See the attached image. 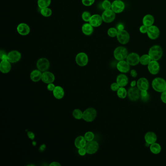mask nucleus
I'll return each instance as SVG.
<instances>
[{
    "mask_svg": "<svg viewBox=\"0 0 166 166\" xmlns=\"http://www.w3.org/2000/svg\"><path fill=\"white\" fill-rule=\"evenodd\" d=\"M148 55L152 61H158L162 57V49L158 45L152 46L149 50Z\"/></svg>",
    "mask_w": 166,
    "mask_h": 166,
    "instance_id": "1",
    "label": "nucleus"
},
{
    "mask_svg": "<svg viewBox=\"0 0 166 166\" xmlns=\"http://www.w3.org/2000/svg\"><path fill=\"white\" fill-rule=\"evenodd\" d=\"M152 88L157 92L162 93L165 91L166 88V81L161 77H156L152 81Z\"/></svg>",
    "mask_w": 166,
    "mask_h": 166,
    "instance_id": "2",
    "label": "nucleus"
},
{
    "mask_svg": "<svg viewBox=\"0 0 166 166\" xmlns=\"http://www.w3.org/2000/svg\"><path fill=\"white\" fill-rule=\"evenodd\" d=\"M97 112L94 108H88L83 112L82 119L85 121L91 122L93 121L96 118Z\"/></svg>",
    "mask_w": 166,
    "mask_h": 166,
    "instance_id": "3",
    "label": "nucleus"
},
{
    "mask_svg": "<svg viewBox=\"0 0 166 166\" xmlns=\"http://www.w3.org/2000/svg\"><path fill=\"white\" fill-rule=\"evenodd\" d=\"M128 55L127 49L123 46L117 47L113 52V56L116 60L123 61L126 59Z\"/></svg>",
    "mask_w": 166,
    "mask_h": 166,
    "instance_id": "4",
    "label": "nucleus"
},
{
    "mask_svg": "<svg viewBox=\"0 0 166 166\" xmlns=\"http://www.w3.org/2000/svg\"><path fill=\"white\" fill-rule=\"evenodd\" d=\"M127 96L130 101H136L140 97V91L137 87H131L128 90Z\"/></svg>",
    "mask_w": 166,
    "mask_h": 166,
    "instance_id": "5",
    "label": "nucleus"
},
{
    "mask_svg": "<svg viewBox=\"0 0 166 166\" xmlns=\"http://www.w3.org/2000/svg\"><path fill=\"white\" fill-rule=\"evenodd\" d=\"M84 148H85L87 153L89 154H94L98 151L99 144L96 141L93 140L87 142Z\"/></svg>",
    "mask_w": 166,
    "mask_h": 166,
    "instance_id": "6",
    "label": "nucleus"
},
{
    "mask_svg": "<svg viewBox=\"0 0 166 166\" xmlns=\"http://www.w3.org/2000/svg\"><path fill=\"white\" fill-rule=\"evenodd\" d=\"M117 37L119 43H121L122 45H126L130 41L129 33L124 30H118Z\"/></svg>",
    "mask_w": 166,
    "mask_h": 166,
    "instance_id": "7",
    "label": "nucleus"
},
{
    "mask_svg": "<svg viewBox=\"0 0 166 166\" xmlns=\"http://www.w3.org/2000/svg\"><path fill=\"white\" fill-rule=\"evenodd\" d=\"M101 17L103 22L106 23H110L115 20L116 13L111 9L106 10L102 14Z\"/></svg>",
    "mask_w": 166,
    "mask_h": 166,
    "instance_id": "8",
    "label": "nucleus"
},
{
    "mask_svg": "<svg viewBox=\"0 0 166 166\" xmlns=\"http://www.w3.org/2000/svg\"><path fill=\"white\" fill-rule=\"evenodd\" d=\"M76 62L80 66H85L88 62V56L84 52L78 53L76 57Z\"/></svg>",
    "mask_w": 166,
    "mask_h": 166,
    "instance_id": "9",
    "label": "nucleus"
},
{
    "mask_svg": "<svg viewBox=\"0 0 166 166\" xmlns=\"http://www.w3.org/2000/svg\"><path fill=\"white\" fill-rule=\"evenodd\" d=\"M37 67L38 69L41 72L46 71L50 67V62L48 59L42 57L37 61Z\"/></svg>",
    "mask_w": 166,
    "mask_h": 166,
    "instance_id": "10",
    "label": "nucleus"
},
{
    "mask_svg": "<svg viewBox=\"0 0 166 166\" xmlns=\"http://www.w3.org/2000/svg\"><path fill=\"white\" fill-rule=\"evenodd\" d=\"M125 9V4L121 0H115L112 3L111 10L115 13L123 12Z\"/></svg>",
    "mask_w": 166,
    "mask_h": 166,
    "instance_id": "11",
    "label": "nucleus"
},
{
    "mask_svg": "<svg viewBox=\"0 0 166 166\" xmlns=\"http://www.w3.org/2000/svg\"><path fill=\"white\" fill-rule=\"evenodd\" d=\"M148 36L151 40H154L157 39L160 35V31L159 28L156 26H151L148 28Z\"/></svg>",
    "mask_w": 166,
    "mask_h": 166,
    "instance_id": "12",
    "label": "nucleus"
},
{
    "mask_svg": "<svg viewBox=\"0 0 166 166\" xmlns=\"http://www.w3.org/2000/svg\"><path fill=\"white\" fill-rule=\"evenodd\" d=\"M140 57L137 53H131L128 55L126 61L130 65L136 66L140 62Z\"/></svg>",
    "mask_w": 166,
    "mask_h": 166,
    "instance_id": "13",
    "label": "nucleus"
},
{
    "mask_svg": "<svg viewBox=\"0 0 166 166\" xmlns=\"http://www.w3.org/2000/svg\"><path fill=\"white\" fill-rule=\"evenodd\" d=\"M21 54L17 50L11 51L8 53V61L11 63L18 62L21 59Z\"/></svg>",
    "mask_w": 166,
    "mask_h": 166,
    "instance_id": "14",
    "label": "nucleus"
},
{
    "mask_svg": "<svg viewBox=\"0 0 166 166\" xmlns=\"http://www.w3.org/2000/svg\"><path fill=\"white\" fill-rule=\"evenodd\" d=\"M148 71L152 75H156L160 71V65L157 61H152L148 65Z\"/></svg>",
    "mask_w": 166,
    "mask_h": 166,
    "instance_id": "15",
    "label": "nucleus"
},
{
    "mask_svg": "<svg viewBox=\"0 0 166 166\" xmlns=\"http://www.w3.org/2000/svg\"><path fill=\"white\" fill-rule=\"evenodd\" d=\"M55 80V76L52 73L49 71L43 72L42 77V81L46 84L53 83Z\"/></svg>",
    "mask_w": 166,
    "mask_h": 166,
    "instance_id": "16",
    "label": "nucleus"
},
{
    "mask_svg": "<svg viewBox=\"0 0 166 166\" xmlns=\"http://www.w3.org/2000/svg\"><path fill=\"white\" fill-rule=\"evenodd\" d=\"M103 22L101 16L98 14H94L92 16L89 22L93 27H97L101 25Z\"/></svg>",
    "mask_w": 166,
    "mask_h": 166,
    "instance_id": "17",
    "label": "nucleus"
},
{
    "mask_svg": "<svg viewBox=\"0 0 166 166\" xmlns=\"http://www.w3.org/2000/svg\"><path fill=\"white\" fill-rule=\"evenodd\" d=\"M17 30L20 35L22 36L27 35L30 31V26L25 23H21L17 27Z\"/></svg>",
    "mask_w": 166,
    "mask_h": 166,
    "instance_id": "18",
    "label": "nucleus"
},
{
    "mask_svg": "<svg viewBox=\"0 0 166 166\" xmlns=\"http://www.w3.org/2000/svg\"><path fill=\"white\" fill-rule=\"evenodd\" d=\"M137 87L140 90L142 91H147L149 88V83L147 79L144 77L139 78L137 81Z\"/></svg>",
    "mask_w": 166,
    "mask_h": 166,
    "instance_id": "19",
    "label": "nucleus"
},
{
    "mask_svg": "<svg viewBox=\"0 0 166 166\" xmlns=\"http://www.w3.org/2000/svg\"><path fill=\"white\" fill-rule=\"evenodd\" d=\"M117 67L119 72L123 73H127L130 70V65L127 61L124 60L119 61V62L117 63Z\"/></svg>",
    "mask_w": 166,
    "mask_h": 166,
    "instance_id": "20",
    "label": "nucleus"
},
{
    "mask_svg": "<svg viewBox=\"0 0 166 166\" xmlns=\"http://www.w3.org/2000/svg\"><path fill=\"white\" fill-rule=\"evenodd\" d=\"M11 69V62L8 60L1 61L0 63V71L3 74H7Z\"/></svg>",
    "mask_w": 166,
    "mask_h": 166,
    "instance_id": "21",
    "label": "nucleus"
},
{
    "mask_svg": "<svg viewBox=\"0 0 166 166\" xmlns=\"http://www.w3.org/2000/svg\"><path fill=\"white\" fill-rule=\"evenodd\" d=\"M145 140L146 142L148 144L151 145L154 143H156L157 141V136L156 133L152 132H148L145 135Z\"/></svg>",
    "mask_w": 166,
    "mask_h": 166,
    "instance_id": "22",
    "label": "nucleus"
},
{
    "mask_svg": "<svg viewBox=\"0 0 166 166\" xmlns=\"http://www.w3.org/2000/svg\"><path fill=\"white\" fill-rule=\"evenodd\" d=\"M54 97L57 100H61L65 96V91L62 87L60 86H57L53 91Z\"/></svg>",
    "mask_w": 166,
    "mask_h": 166,
    "instance_id": "23",
    "label": "nucleus"
},
{
    "mask_svg": "<svg viewBox=\"0 0 166 166\" xmlns=\"http://www.w3.org/2000/svg\"><path fill=\"white\" fill-rule=\"evenodd\" d=\"M86 141L85 138L83 136H78L77 137L75 140V147L77 148H83L85 147L86 144Z\"/></svg>",
    "mask_w": 166,
    "mask_h": 166,
    "instance_id": "24",
    "label": "nucleus"
},
{
    "mask_svg": "<svg viewBox=\"0 0 166 166\" xmlns=\"http://www.w3.org/2000/svg\"><path fill=\"white\" fill-rule=\"evenodd\" d=\"M117 82L120 87H124L128 83V78L124 74H120L117 77Z\"/></svg>",
    "mask_w": 166,
    "mask_h": 166,
    "instance_id": "25",
    "label": "nucleus"
},
{
    "mask_svg": "<svg viewBox=\"0 0 166 166\" xmlns=\"http://www.w3.org/2000/svg\"><path fill=\"white\" fill-rule=\"evenodd\" d=\"M42 73L39 70H34L31 72L30 75L31 80L33 82H38L40 80H42Z\"/></svg>",
    "mask_w": 166,
    "mask_h": 166,
    "instance_id": "26",
    "label": "nucleus"
},
{
    "mask_svg": "<svg viewBox=\"0 0 166 166\" xmlns=\"http://www.w3.org/2000/svg\"><path fill=\"white\" fill-rule=\"evenodd\" d=\"M82 32L86 36L91 35L94 32V28L90 23H85L82 26Z\"/></svg>",
    "mask_w": 166,
    "mask_h": 166,
    "instance_id": "27",
    "label": "nucleus"
},
{
    "mask_svg": "<svg viewBox=\"0 0 166 166\" xmlns=\"http://www.w3.org/2000/svg\"><path fill=\"white\" fill-rule=\"evenodd\" d=\"M143 24L148 27L153 25L154 22V19L153 16L150 14H147L143 18Z\"/></svg>",
    "mask_w": 166,
    "mask_h": 166,
    "instance_id": "28",
    "label": "nucleus"
},
{
    "mask_svg": "<svg viewBox=\"0 0 166 166\" xmlns=\"http://www.w3.org/2000/svg\"><path fill=\"white\" fill-rule=\"evenodd\" d=\"M150 151L153 154H158L161 152V147L158 143H154L151 144L150 147Z\"/></svg>",
    "mask_w": 166,
    "mask_h": 166,
    "instance_id": "29",
    "label": "nucleus"
},
{
    "mask_svg": "<svg viewBox=\"0 0 166 166\" xmlns=\"http://www.w3.org/2000/svg\"><path fill=\"white\" fill-rule=\"evenodd\" d=\"M152 61L148 55H143L140 57V63L143 65H148Z\"/></svg>",
    "mask_w": 166,
    "mask_h": 166,
    "instance_id": "30",
    "label": "nucleus"
},
{
    "mask_svg": "<svg viewBox=\"0 0 166 166\" xmlns=\"http://www.w3.org/2000/svg\"><path fill=\"white\" fill-rule=\"evenodd\" d=\"M51 3V0H38V6L41 10L48 7Z\"/></svg>",
    "mask_w": 166,
    "mask_h": 166,
    "instance_id": "31",
    "label": "nucleus"
},
{
    "mask_svg": "<svg viewBox=\"0 0 166 166\" xmlns=\"http://www.w3.org/2000/svg\"><path fill=\"white\" fill-rule=\"evenodd\" d=\"M117 95L119 98L122 99L126 98L127 96V91L126 89L123 87H120V88L117 91Z\"/></svg>",
    "mask_w": 166,
    "mask_h": 166,
    "instance_id": "32",
    "label": "nucleus"
},
{
    "mask_svg": "<svg viewBox=\"0 0 166 166\" xmlns=\"http://www.w3.org/2000/svg\"><path fill=\"white\" fill-rule=\"evenodd\" d=\"M72 115L74 118L80 120L82 118L83 112H82V111L80 109H76L73 111Z\"/></svg>",
    "mask_w": 166,
    "mask_h": 166,
    "instance_id": "33",
    "label": "nucleus"
},
{
    "mask_svg": "<svg viewBox=\"0 0 166 166\" xmlns=\"http://www.w3.org/2000/svg\"><path fill=\"white\" fill-rule=\"evenodd\" d=\"M41 13L43 16L45 17H49L51 16L52 14V11L50 8L46 7V8L41 9Z\"/></svg>",
    "mask_w": 166,
    "mask_h": 166,
    "instance_id": "34",
    "label": "nucleus"
},
{
    "mask_svg": "<svg viewBox=\"0 0 166 166\" xmlns=\"http://www.w3.org/2000/svg\"><path fill=\"white\" fill-rule=\"evenodd\" d=\"M140 98L143 102H147L150 98V95L148 94L147 91H140Z\"/></svg>",
    "mask_w": 166,
    "mask_h": 166,
    "instance_id": "35",
    "label": "nucleus"
},
{
    "mask_svg": "<svg viewBox=\"0 0 166 166\" xmlns=\"http://www.w3.org/2000/svg\"><path fill=\"white\" fill-rule=\"evenodd\" d=\"M118 30L114 27H111L108 30V35L111 37H115L117 36Z\"/></svg>",
    "mask_w": 166,
    "mask_h": 166,
    "instance_id": "36",
    "label": "nucleus"
},
{
    "mask_svg": "<svg viewBox=\"0 0 166 166\" xmlns=\"http://www.w3.org/2000/svg\"><path fill=\"white\" fill-rule=\"evenodd\" d=\"M84 136L87 141H90L94 140L95 135L93 132L89 131V132H87L85 133Z\"/></svg>",
    "mask_w": 166,
    "mask_h": 166,
    "instance_id": "37",
    "label": "nucleus"
},
{
    "mask_svg": "<svg viewBox=\"0 0 166 166\" xmlns=\"http://www.w3.org/2000/svg\"><path fill=\"white\" fill-rule=\"evenodd\" d=\"M112 4L109 0H104L102 3V7L104 10H110L111 8Z\"/></svg>",
    "mask_w": 166,
    "mask_h": 166,
    "instance_id": "38",
    "label": "nucleus"
},
{
    "mask_svg": "<svg viewBox=\"0 0 166 166\" xmlns=\"http://www.w3.org/2000/svg\"><path fill=\"white\" fill-rule=\"evenodd\" d=\"M91 16V15L90 14V12L87 11H84L82 14V16H81L82 20L85 22H89Z\"/></svg>",
    "mask_w": 166,
    "mask_h": 166,
    "instance_id": "39",
    "label": "nucleus"
},
{
    "mask_svg": "<svg viewBox=\"0 0 166 166\" xmlns=\"http://www.w3.org/2000/svg\"><path fill=\"white\" fill-rule=\"evenodd\" d=\"M0 59L1 61L8 60V54H6L5 51L1 50L0 51Z\"/></svg>",
    "mask_w": 166,
    "mask_h": 166,
    "instance_id": "40",
    "label": "nucleus"
},
{
    "mask_svg": "<svg viewBox=\"0 0 166 166\" xmlns=\"http://www.w3.org/2000/svg\"><path fill=\"white\" fill-rule=\"evenodd\" d=\"M95 0H82V3L84 6H90L94 4Z\"/></svg>",
    "mask_w": 166,
    "mask_h": 166,
    "instance_id": "41",
    "label": "nucleus"
},
{
    "mask_svg": "<svg viewBox=\"0 0 166 166\" xmlns=\"http://www.w3.org/2000/svg\"><path fill=\"white\" fill-rule=\"evenodd\" d=\"M120 88L119 85L117 84V82H114L111 85V89L113 91H117V90Z\"/></svg>",
    "mask_w": 166,
    "mask_h": 166,
    "instance_id": "42",
    "label": "nucleus"
},
{
    "mask_svg": "<svg viewBox=\"0 0 166 166\" xmlns=\"http://www.w3.org/2000/svg\"><path fill=\"white\" fill-rule=\"evenodd\" d=\"M148 28V27L147 26L143 25V26H141L139 28V30H140L141 33L145 34V33H146L147 32Z\"/></svg>",
    "mask_w": 166,
    "mask_h": 166,
    "instance_id": "43",
    "label": "nucleus"
},
{
    "mask_svg": "<svg viewBox=\"0 0 166 166\" xmlns=\"http://www.w3.org/2000/svg\"><path fill=\"white\" fill-rule=\"evenodd\" d=\"M78 154H80V156H85L86 153H87L85 148H79V149H78Z\"/></svg>",
    "mask_w": 166,
    "mask_h": 166,
    "instance_id": "44",
    "label": "nucleus"
},
{
    "mask_svg": "<svg viewBox=\"0 0 166 166\" xmlns=\"http://www.w3.org/2000/svg\"><path fill=\"white\" fill-rule=\"evenodd\" d=\"M161 100L163 103L166 104V91L162 92L161 95Z\"/></svg>",
    "mask_w": 166,
    "mask_h": 166,
    "instance_id": "45",
    "label": "nucleus"
},
{
    "mask_svg": "<svg viewBox=\"0 0 166 166\" xmlns=\"http://www.w3.org/2000/svg\"><path fill=\"white\" fill-rule=\"evenodd\" d=\"M55 85L53 83H49L47 85V88L50 91H53L55 88Z\"/></svg>",
    "mask_w": 166,
    "mask_h": 166,
    "instance_id": "46",
    "label": "nucleus"
},
{
    "mask_svg": "<svg viewBox=\"0 0 166 166\" xmlns=\"http://www.w3.org/2000/svg\"><path fill=\"white\" fill-rule=\"evenodd\" d=\"M130 74H131V76L132 77H136L137 76V72L135 70H133V69L131 71Z\"/></svg>",
    "mask_w": 166,
    "mask_h": 166,
    "instance_id": "47",
    "label": "nucleus"
},
{
    "mask_svg": "<svg viewBox=\"0 0 166 166\" xmlns=\"http://www.w3.org/2000/svg\"><path fill=\"white\" fill-rule=\"evenodd\" d=\"M27 134H28V136L30 138H31V139H34V137H35V136H34V134L33 132H28Z\"/></svg>",
    "mask_w": 166,
    "mask_h": 166,
    "instance_id": "48",
    "label": "nucleus"
},
{
    "mask_svg": "<svg viewBox=\"0 0 166 166\" xmlns=\"http://www.w3.org/2000/svg\"><path fill=\"white\" fill-rule=\"evenodd\" d=\"M49 166H61V164L59 162H53L49 165Z\"/></svg>",
    "mask_w": 166,
    "mask_h": 166,
    "instance_id": "49",
    "label": "nucleus"
},
{
    "mask_svg": "<svg viewBox=\"0 0 166 166\" xmlns=\"http://www.w3.org/2000/svg\"><path fill=\"white\" fill-rule=\"evenodd\" d=\"M137 82H136V81H132L131 83V87H135L136 85Z\"/></svg>",
    "mask_w": 166,
    "mask_h": 166,
    "instance_id": "50",
    "label": "nucleus"
},
{
    "mask_svg": "<svg viewBox=\"0 0 166 166\" xmlns=\"http://www.w3.org/2000/svg\"><path fill=\"white\" fill-rule=\"evenodd\" d=\"M118 30H123V26L122 25H119L117 27Z\"/></svg>",
    "mask_w": 166,
    "mask_h": 166,
    "instance_id": "51",
    "label": "nucleus"
},
{
    "mask_svg": "<svg viewBox=\"0 0 166 166\" xmlns=\"http://www.w3.org/2000/svg\"><path fill=\"white\" fill-rule=\"evenodd\" d=\"M165 91H166V89H165Z\"/></svg>",
    "mask_w": 166,
    "mask_h": 166,
    "instance_id": "52",
    "label": "nucleus"
}]
</instances>
